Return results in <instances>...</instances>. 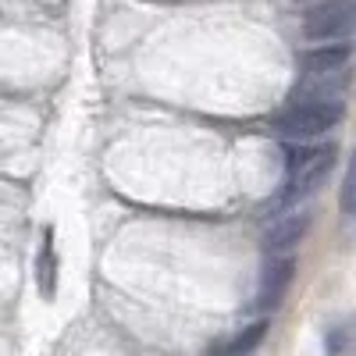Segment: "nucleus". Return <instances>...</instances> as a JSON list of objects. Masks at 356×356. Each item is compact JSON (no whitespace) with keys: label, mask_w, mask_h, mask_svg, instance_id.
Instances as JSON below:
<instances>
[{"label":"nucleus","mask_w":356,"mask_h":356,"mask_svg":"<svg viewBox=\"0 0 356 356\" xmlns=\"http://www.w3.org/2000/svg\"><path fill=\"white\" fill-rule=\"evenodd\" d=\"M335 168V146H314L300 143L285 154V182H282V203H300L310 200Z\"/></svg>","instance_id":"1"},{"label":"nucleus","mask_w":356,"mask_h":356,"mask_svg":"<svg viewBox=\"0 0 356 356\" xmlns=\"http://www.w3.org/2000/svg\"><path fill=\"white\" fill-rule=\"evenodd\" d=\"M342 104H289L271 118V129L292 143H314L342 122Z\"/></svg>","instance_id":"2"},{"label":"nucleus","mask_w":356,"mask_h":356,"mask_svg":"<svg viewBox=\"0 0 356 356\" xmlns=\"http://www.w3.org/2000/svg\"><path fill=\"white\" fill-rule=\"evenodd\" d=\"M356 0H324L303 15V33L317 43H346L353 36Z\"/></svg>","instance_id":"3"},{"label":"nucleus","mask_w":356,"mask_h":356,"mask_svg":"<svg viewBox=\"0 0 356 356\" xmlns=\"http://www.w3.org/2000/svg\"><path fill=\"white\" fill-rule=\"evenodd\" d=\"M296 278V260L292 257H271L264 264L260 289H257V303L260 310H278L289 296V285Z\"/></svg>","instance_id":"4"},{"label":"nucleus","mask_w":356,"mask_h":356,"mask_svg":"<svg viewBox=\"0 0 356 356\" xmlns=\"http://www.w3.org/2000/svg\"><path fill=\"white\" fill-rule=\"evenodd\" d=\"M310 232V214H285L278 221H271V228L264 232V253L267 257H289V250H296Z\"/></svg>","instance_id":"5"},{"label":"nucleus","mask_w":356,"mask_h":356,"mask_svg":"<svg viewBox=\"0 0 356 356\" xmlns=\"http://www.w3.org/2000/svg\"><path fill=\"white\" fill-rule=\"evenodd\" d=\"M349 43H321L307 54H300L303 75H346L349 68Z\"/></svg>","instance_id":"6"},{"label":"nucleus","mask_w":356,"mask_h":356,"mask_svg":"<svg viewBox=\"0 0 356 356\" xmlns=\"http://www.w3.org/2000/svg\"><path fill=\"white\" fill-rule=\"evenodd\" d=\"M36 282H40V292L47 300H54L57 292V253H54V228L43 232L40 239V253H36Z\"/></svg>","instance_id":"7"},{"label":"nucleus","mask_w":356,"mask_h":356,"mask_svg":"<svg viewBox=\"0 0 356 356\" xmlns=\"http://www.w3.org/2000/svg\"><path fill=\"white\" fill-rule=\"evenodd\" d=\"M264 335H267V324L264 321H257V324H250V328H243L239 335H235L218 356H250L260 342H264Z\"/></svg>","instance_id":"8"}]
</instances>
